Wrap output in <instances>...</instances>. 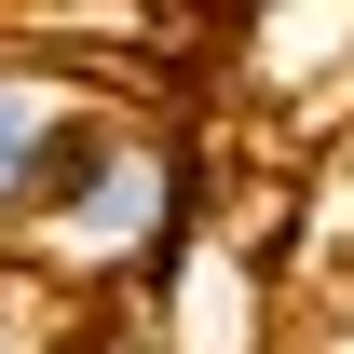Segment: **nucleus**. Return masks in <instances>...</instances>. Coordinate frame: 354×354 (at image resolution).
<instances>
[{"label": "nucleus", "instance_id": "nucleus-2", "mask_svg": "<svg viewBox=\"0 0 354 354\" xmlns=\"http://www.w3.org/2000/svg\"><path fill=\"white\" fill-rule=\"evenodd\" d=\"M95 109H123V82H95L55 41L0 28V259L28 245V218H41V191L68 177V150L95 136Z\"/></svg>", "mask_w": 354, "mask_h": 354}, {"label": "nucleus", "instance_id": "nucleus-1", "mask_svg": "<svg viewBox=\"0 0 354 354\" xmlns=\"http://www.w3.org/2000/svg\"><path fill=\"white\" fill-rule=\"evenodd\" d=\"M191 136L150 123V109H95V136L68 150V177L41 191V218H28V245H14V272H41L55 300H123V286H150V272L191 245Z\"/></svg>", "mask_w": 354, "mask_h": 354}, {"label": "nucleus", "instance_id": "nucleus-3", "mask_svg": "<svg viewBox=\"0 0 354 354\" xmlns=\"http://www.w3.org/2000/svg\"><path fill=\"white\" fill-rule=\"evenodd\" d=\"M82 341H95V313H68L41 272L0 259V354H82Z\"/></svg>", "mask_w": 354, "mask_h": 354}]
</instances>
